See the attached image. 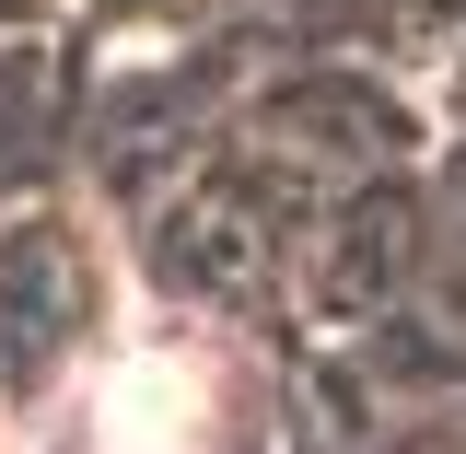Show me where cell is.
<instances>
[{"mask_svg": "<svg viewBox=\"0 0 466 454\" xmlns=\"http://www.w3.org/2000/svg\"><path fill=\"white\" fill-rule=\"evenodd\" d=\"M431 315L466 327V175H455V198H443V233H431Z\"/></svg>", "mask_w": 466, "mask_h": 454, "instance_id": "7a4b0ae2", "label": "cell"}, {"mask_svg": "<svg viewBox=\"0 0 466 454\" xmlns=\"http://www.w3.org/2000/svg\"><path fill=\"white\" fill-rule=\"evenodd\" d=\"M106 315V245L82 210H24L0 233V385L35 397L58 385Z\"/></svg>", "mask_w": 466, "mask_h": 454, "instance_id": "6da1fadb", "label": "cell"}]
</instances>
